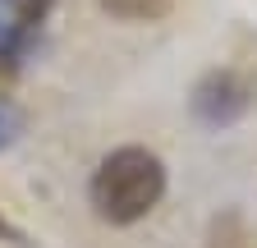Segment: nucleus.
I'll return each mask as SVG.
<instances>
[{
  "mask_svg": "<svg viewBox=\"0 0 257 248\" xmlns=\"http://www.w3.org/2000/svg\"><path fill=\"white\" fill-rule=\"evenodd\" d=\"M55 0H0V65H19Z\"/></svg>",
  "mask_w": 257,
  "mask_h": 248,
  "instance_id": "7ed1b4c3",
  "label": "nucleus"
},
{
  "mask_svg": "<svg viewBox=\"0 0 257 248\" xmlns=\"http://www.w3.org/2000/svg\"><path fill=\"white\" fill-rule=\"evenodd\" d=\"M166 198V166L147 147H115L92 170L87 202L110 225H134Z\"/></svg>",
  "mask_w": 257,
  "mask_h": 248,
  "instance_id": "f257e3e1",
  "label": "nucleus"
},
{
  "mask_svg": "<svg viewBox=\"0 0 257 248\" xmlns=\"http://www.w3.org/2000/svg\"><path fill=\"white\" fill-rule=\"evenodd\" d=\"M257 101V87L239 74V69H211L198 78V87H193V119L207 124V129H230V124H239Z\"/></svg>",
  "mask_w": 257,
  "mask_h": 248,
  "instance_id": "f03ea898",
  "label": "nucleus"
},
{
  "mask_svg": "<svg viewBox=\"0 0 257 248\" xmlns=\"http://www.w3.org/2000/svg\"><path fill=\"white\" fill-rule=\"evenodd\" d=\"M0 239H10V243H28V239H23V234H19V230L5 221V216H0Z\"/></svg>",
  "mask_w": 257,
  "mask_h": 248,
  "instance_id": "423d86ee",
  "label": "nucleus"
},
{
  "mask_svg": "<svg viewBox=\"0 0 257 248\" xmlns=\"http://www.w3.org/2000/svg\"><path fill=\"white\" fill-rule=\"evenodd\" d=\"M19 134H23V115H19L10 101H0V152H5Z\"/></svg>",
  "mask_w": 257,
  "mask_h": 248,
  "instance_id": "39448f33",
  "label": "nucleus"
},
{
  "mask_svg": "<svg viewBox=\"0 0 257 248\" xmlns=\"http://www.w3.org/2000/svg\"><path fill=\"white\" fill-rule=\"evenodd\" d=\"M110 19H124V23H156L166 19L175 0H96Z\"/></svg>",
  "mask_w": 257,
  "mask_h": 248,
  "instance_id": "20e7f679",
  "label": "nucleus"
}]
</instances>
